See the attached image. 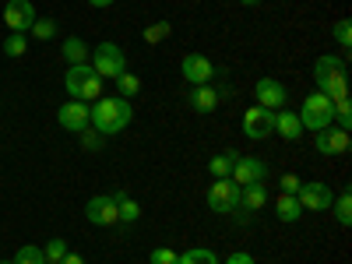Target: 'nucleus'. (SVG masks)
<instances>
[{
  "mask_svg": "<svg viewBox=\"0 0 352 264\" xmlns=\"http://www.w3.org/2000/svg\"><path fill=\"white\" fill-rule=\"evenodd\" d=\"M131 120H134V106H131L127 99H120V96L96 99V106H88V124H92L102 138L120 134Z\"/></svg>",
  "mask_w": 352,
  "mask_h": 264,
  "instance_id": "1",
  "label": "nucleus"
},
{
  "mask_svg": "<svg viewBox=\"0 0 352 264\" xmlns=\"http://www.w3.org/2000/svg\"><path fill=\"white\" fill-rule=\"evenodd\" d=\"M345 60L342 56H317L314 64V81L320 88V96H328L331 102L349 99V81H345Z\"/></svg>",
  "mask_w": 352,
  "mask_h": 264,
  "instance_id": "2",
  "label": "nucleus"
},
{
  "mask_svg": "<svg viewBox=\"0 0 352 264\" xmlns=\"http://www.w3.org/2000/svg\"><path fill=\"white\" fill-rule=\"evenodd\" d=\"M64 88H67V96L78 99V102L102 99V78L96 74L92 64H71L67 74H64Z\"/></svg>",
  "mask_w": 352,
  "mask_h": 264,
  "instance_id": "3",
  "label": "nucleus"
},
{
  "mask_svg": "<svg viewBox=\"0 0 352 264\" xmlns=\"http://www.w3.org/2000/svg\"><path fill=\"white\" fill-rule=\"evenodd\" d=\"M296 116H300V124H303L307 131H324V127H331V120H335V106H331L328 96L314 92V96L303 99V113H296Z\"/></svg>",
  "mask_w": 352,
  "mask_h": 264,
  "instance_id": "4",
  "label": "nucleus"
},
{
  "mask_svg": "<svg viewBox=\"0 0 352 264\" xmlns=\"http://www.w3.org/2000/svg\"><path fill=\"white\" fill-rule=\"evenodd\" d=\"M92 67H96L99 78H116V74L127 71V56L116 43H99L92 50Z\"/></svg>",
  "mask_w": 352,
  "mask_h": 264,
  "instance_id": "5",
  "label": "nucleus"
},
{
  "mask_svg": "<svg viewBox=\"0 0 352 264\" xmlns=\"http://www.w3.org/2000/svg\"><path fill=\"white\" fill-rule=\"evenodd\" d=\"M208 208L219 212V215H229V212L240 208V187L232 184L229 176H222V180L212 184V190H208Z\"/></svg>",
  "mask_w": 352,
  "mask_h": 264,
  "instance_id": "6",
  "label": "nucleus"
},
{
  "mask_svg": "<svg viewBox=\"0 0 352 264\" xmlns=\"http://www.w3.org/2000/svg\"><path fill=\"white\" fill-rule=\"evenodd\" d=\"M268 176V166H264L257 155H236V162H232V173H229V180L236 184V187H247V184H257Z\"/></svg>",
  "mask_w": 352,
  "mask_h": 264,
  "instance_id": "7",
  "label": "nucleus"
},
{
  "mask_svg": "<svg viewBox=\"0 0 352 264\" xmlns=\"http://www.w3.org/2000/svg\"><path fill=\"white\" fill-rule=\"evenodd\" d=\"M243 131H247V138L264 141L268 134H275V113L264 109V106H250L243 113Z\"/></svg>",
  "mask_w": 352,
  "mask_h": 264,
  "instance_id": "8",
  "label": "nucleus"
},
{
  "mask_svg": "<svg viewBox=\"0 0 352 264\" xmlns=\"http://www.w3.org/2000/svg\"><path fill=\"white\" fill-rule=\"evenodd\" d=\"M296 201H300V208H307V212H328L331 201H335V190L328 184H317L314 180V184H303L300 187Z\"/></svg>",
  "mask_w": 352,
  "mask_h": 264,
  "instance_id": "9",
  "label": "nucleus"
},
{
  "mask_svg": "<svg viewBox=\"0 0 352 264\" xmlns=\"http://www.w3.org/2000/svg\"><path fill=\"white\" fill-rule=\"evenodd\" d=\"M85 215L92 226H116L120 222V212H116V197L113 194H99L85 204Z\"/></svg>",
  "mask_w": 352,
  "mask_h": 264,
  "instance_id": "10",
  "label": "nucleus"
},
{
  "mask_svg": "<svg viewBox=\"0 0 352 264\" xmlns=\"http://www.w3.org/2000/svg\"><path fill=\"white\" fill-rule=\"evenodd\" d=\"M32 21H36L32 0H8V4H4V25L11 28V32H28Z\"/></svg>",
  "mask_w": 352,
  "mask_h": 264,
  "instance_id": "11",
  "label": "nucleus"
},
{
  "mask_svg": "<svg viewBox=\"0 0 352 264\" xmlns=\"http://www.w3.org/2000/svg\"><path fill=\"white\" fill-rule=\"evenodd\" d=\"M180 71H184V78H187L190 88H194V85H208V81L215 78V64L208 60V56H201V53H187L184 64H180Z\"/></svg>",
  "mask_w": 352,
  "mask_h": 264,
  "instance_id": "12",
  "label": "nucleus"
},
{
  "mask_svg": "<svg viewBox=\"0 0 352 264\" xmlns=\"http://www.w3.org/2000/svg\"><path fill=\"white\" fill-rule=\"evenodd\" d=\"M254 96H257V106H264V109H282L285 106V85H278L275 78H261L257 85H254Z\"/></svg>",
  "mask_w": 352,
  "mask_h": 264,
  "instance_id": "13",
  "label": "nucleus"
},
{
  "mask_svg": "<svg viewBox=\"0 0 352 264\" xmlns=\"http://www.w3.org/2000/svg\"><path fill=\"white\" fill-rule=\"evenodd\" d=\"M56 120H60V127H64V131L81 134V131H88V106H85V102H78V99H71V102H64V106H60Z\"/></svg>",
  "mask_w": 352,
  "mask_h": 264,
  "instance_id": "14",
  "label": "nucleus"
},
{
  "mask_svg": "<svg viewBox=\"0 0 352 264\" xmlns=\"http://www.w3.org/2000/svg\"><path fill=\"white\" fill-rule=\"evenodd\" d=\"M317 152L320 155H345L349 152V131H342V127L317 131Z\"/></svg>",
  "mask_w": 352,
  "mask_h": 264,
  "instance_id": "15",
  "label": "nucleus"
},
{
  "mask_svg": "<svg viewBox=\"0 0 352 264\" xmlns=\"http://www.w3.org/2000/svg\"><path fill=\"white\" fill-rule=\"evenodd\" d=\"M240 204H243V212H247V215H250V212H261L264 204H268V187H264V180L240 187Z\"/></svg>",
  "mask_w": 352,
  "mask_h": 264,
  "instance_id": "16",
  "label": "nucleus"
},
{
  "mask_svg": "<svg viewBox=\"0 0 352 264\" xmlns=\"http://www.w3.org/2000/svg\"><path fill=\"white\" fill-rule=\"evenodd\" d=\"M219 92H215V88L212 85H194L190 88V109L194 113H212V109H219Z\"/></svg>",
  "mask_w": 352,
  "mask_h": 264,
  "instance_id": "17",
  "label": "nucleus"
},
{
  "mask_svg": "<svg viewBox=\"0 0 352 264\" xmlns=\"http://www.w3.org/2000/svg\"><path fill=\"white\" fill-rule=\"evenodd\" d=\"M275 131L285 138V141H296L303 134V124H300V116L292 113V109H278L275 113Z\"/></svg>",
  "mask_w": 352,
  "mask_h": 264,
  "instance_id": "18",
  "label": "nucleus"
},
{
  "mask_svg": "<svg viewBox=\"0 0 352 264\" xmlns=\"http://www.w3.org/2000/svg\"><path fill=\"white\" fill-rule=\"evenodd\" d=\"M275 215H278L282 222H300L303 208H300L296 194H278V197H275Z\"/></svg>",
  "mask_w": 352,
  "mask_h": 264,
  "instance_id": "19",
  "label": "nucleus"
},
{
  "mask_svg": "<svg viewBox=\"0 0 352 264\" xmlns=\"http://www.w3.org/2000/svg\"><path fill=\"white\" fill-rule=\"evenodd\" d=\"M113 197H116V212H120V222L134 226V222L141 219V208H138V201H134V197H127L124 190H113Z\"/></svg>",
  "mask_w": 352,
  "mask_h": 264,
  "instance_id": "20",
  "label": "nucleus"
},
{
  "mask_svg": "<svg viewBox=\"0 0 352 264\" xmlns=\"http://www.w3.org/2000/svg\"><path fill=\"white\" fill-rule=\"evenodd\" d=\"M331 208H335V219H338V226H349V222H352V194H349V187H345L342 194H335Z\"/></svg>",
  "mask_w": 352,
  "mask_h": 264,
  "instance_id": "21",
  "label": "nucleus"
},
{
  "mask_svg": "<svg viewBox=\"0 0 352 264\" xmlns=\"http://www.w3.org/2000/svg\"><path fill=\"white\" fill-rule=\"evenodd\" d=\"M113 81H116V88H120V99H134V96L141 92V78H138V74H131V71L116 74Z\"/></svg>",
  "mask_w": 352,
  "mask_h": 264,
  "instance_id": "22",
  "label": "nucleus"
},
{
  "mask_svg": "<svg viewBox=\"0 0 352 264\" xmlns=\"http://www.w3.org/2000/svg\"><path fill=\"white\" fill-rule=\"evenodd\" d=\"M64 56H67V64H85V56H88V46L81 36H71L64 43Z\"/></svg>",
  "mask_w": 352,
  "mask_h": 264,
  "instance_id": "23",
  "label": "nucleus"
},
{
  "mask_svg": "<svg viewBox=\"0 0 352 264\" xmlns=\"http://www.w3.org/2000/svg\"><path fill=\"white\" fill-rule=\"evenodd\" d=\"M169 36H173V25L169 21H152L148 28H144V43H148V46H159Z\"/></svg>",
  "mask_w": 352,
  "mask_h": 264,
  "instance_id": "24",
  "label": "nucleus"
},
{
  "mask_svg": "<svg viewBox=\"0 0 352 264\" xmlns=\"http://www.w3.org/2000/svg\"><path fill=\"white\" fill-rule=\"evenodd\" d=\"M176 264H219V257L208 247H194V250L180 254V261H176Z\"/></svg>",
  "mask_w": 352,
  "mask_h": 264,
  "instance_id": "25",
  "label": "nucleus"
},
{
  "mask_svg": "<svg viewBox=\"0 0 352 264\" xmlns=\"http://www.w3.org/2000/svg\"><path fill=\"white\" fill-rule=\"evenodd\" d=\"M232 162H236V152H222V155H215V159L208 162V169H212L215 180H222V176L232 173Z\"/></svg>",
  "mask_w": 352,
  "mask_h": 264,
  "instance_id": "26",
  "label": "nucleus"
},
{
  "mask_svg": "<svg viewBox=\"0 0 352 264\" xmlns=\"http://www.w3.org/2000/svg\"><path fill=\"white\" fill-rule=\"evenodd\" d=\"M28 32H32L36 39H43V43H50V39L56 36V21H53V18H36Z\"/></svg>",
  "mask_w": 352,
  "mask_h": 264,
  "instance_id": "27",
  "label": "nucleus"
},
{
  "mask_svg": "<svg viewBox=\"0 0 352 264\" xmlns=\"http://www.w3.org/2000/svg\"><path fill=\"white\" fill-rule=\"evenodd\" d=\"M4 53H8V56H25V53H28L25 32H11V36L4 39Z\"/></svg>",
  "mask_w": 352,
  "mask_h": 264,
  "instance_id": "28",
  "label": "nucleus"
},
{
  "mask_svg": "<svg viewBox=\"0 0 352 264\" xmlns=\"http://www.w3.org/2000/svg\"><path fill=\"white\" fill-rule=\"evenodd\" d=\"M64 254H67V240H50V243H46V250H43L46 264H60V261H64Z\"/></svg>",
  "mask_w": 352,
  "mask_h": 264,
  "instance_id": "29",
  "label": "nucleus"
},
{
  "mask_svg": "<svg viewBox=\"0 0 352 264\" xmlns=\"http://www.w3.org/2000/svg\"><path fill=\"white\" fill-rule=\"evenodd\" d=\"M331 106H335V120H338V127L349 131V127H352V102H349V99H338V102H331Z\"/></svg>",
  "mask_w": 352,
  "mask_h": 264,
  "instance_id": "30",
  "label": "nucleus"
},
{
  "mask_svg": "<svg viewBox=\"0 0 352 264\" xmlns=\"http://www.w3.org/2000/svg\"><path fill=\"white\" fill-rule=\"evenodd\" d=\"M11 264H46V257H43V250L39 247H21L18 254H14V261Z\"/></svg>",
  "mask_w": 352,
  "mask_h": 264,
  "instance_id": "31",
  "label": "nucleus"
},
{
  "mask_svg": "<svg viewBox=\"0 0 352 264\" xmlns=\"http://www.w3.org/2000/svg\"><path fill=\"white\" fill-rule=\"evenodd\" d=\"M300 187H303V180H300L296 173H282L278 176V190L282 194H300Z\"/></svg>",
  "mask_w": 352,
  "mask_h": 264,
  "instance_id": "32",
  "label": "nucleus"
},
{
  "mask_svg": "<svg viewBox=\"0 0 352 264\" xmlns=\"http://www.w3.org/2000/svg\"><path fill=\"white\" fill-rule=\"evenodd\" d=\"M335 43H338L342 50L352 46V25H349V21H338V25H335Z\"/></svg>",
  "mask_w": 352,
  "mask_h": 264,
  "instance_id": "33",
  "label": "nucleus"
},
{
  "mask_svg": "<svg viewBox=\"0 0 352 264\" xmlns=\"http://www.w3.org/2000/svg\"><path fill=\"white\" fill-rule=\"evenodd\" d=\"M148 261H152V264H176V261H180V254L169 250V247H159V250H152Z\"/></svg>",
  "mask_w": 352,
  "mask_h": 264,
  "instance_id": "34",
  "label": "nucleus"
},
{
  "mask_svg": "<svg viewBox=\"0 0 352 264\" xmlns=\"http://www.w3.org/2000/svg\"><path fill=\"white\" fill-rule=\"evenodd\" d=\"M226 264H254V257L243 254V250H236V254H229V257H226Z\"/></svg>",
  "mask_w": 352,
  "mask_h": 264,
  "instance_id": "35",
  "label": "nucleus"
},
{
  "mask_svg": "<svg viewBox=\"0 0 352 264\" xmlns=\"http://www.w3.org/2000/svg\"><path fill=\"white\" fill-rule=\"evenodd\" d=\"M81 134H85V138H81V141H85V148H88V152H96V148H99V144H102V141H99V138H96V134H99V131H96V134H88V131H81Z\"/></svg>",
  "mask_w": 352,
  "mask_h": 264,
  "instance_id": "36",
  "label": "nucleus"
},
{
  "mask_svg": "<svg viewBox=\"0 0 352 264\" xmlns=\"http://www.w3.org/2000/svg\"><path fill=\"white\" fill-rule=\"evenodd\" d=\"M60 264H85V261H81V257H78V254H71V250H67V254H64V261H60Z\"/></svg>",
  "mask_w": 352,
  "mask_h": 264,
  "instance_id": "37",
  "label": "nucleus"
},
{
  "mask_svg": "<svg viewBox=\"0 0 352 264\" xmlns=\"http://www.w3.org/2000/svg\"><path fill=\"white\" fill-rule=\"evenodd\" d=\"M92 8H109V4H116V0H88Z\"/></svg>",
  "mask_w": 352,
  "mask_h": 264,
  "instance_id": "38",
  "label": "nucleus"
},
{
  "mask_svg": "<svg viewBox=\"0 0 352 264\" xmlns=\"http://www.w3.org/2000/svg\"><path fill=\"white\" fill-rule=\"evenodd\" d=\"M240 4H247V8H254V4H261V0H240Z\"/></svg>",
  "mask_w": 352,
  "mask_h": 264,
  "instance_id": "39",
  "label": "nucleus"
},
{
  "mask_svg": "<svg viewBox=\"0 0 352 264\" xmlns=\"http://www.w3.org/2000/svg\"><path fill=\"white\" fill-rule=\"evenodd\" d=\"M0 264H11V261H0Z\"/></svg>",
  "mask_w": 352,
  "mask_h": 264,
  "instance_id": "40",
  "label": "nucleus"
}]
</instances>
